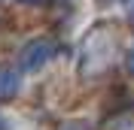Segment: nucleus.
Wrapping results in <instances>:
<instances>
[{"mask_svg":"<svg viewBox=\"0 0 134 130\" xmlns=\"http://www.w3.org/2000/svg\"><path fill=\"white\" fill-rule=\"evenodd\" d=\"M113 49H116V36L107 27H94L82 42V76H98L113 64Z\"/></svg>","mask_w":134,"mask_h":130,"instance_id":"nucleus-1","label":"nucleus"},{"mask_svg":"<svg viewBox=\"0 0 134 130\" xmlns=\"http://www.w3.org/2000/svg\"><path fill=\"white\" fill-rule=\"evenodd\" d=\"M52 55H55V42L52 40H46V36L31 40L21 49V67L25 70H40V67H46L52 61Z\"/></svg>","mask_w":134,"mask_h":130,"instance_id":"nucleus-2","label":"nucleus"},{"mask_svg":"<svg viewBox=\"0 0 134 130\" xmlns=\"http://www.w3.org/2000/svg\"><path fill=\"white\" fill-rule=\"evenodd\" d=\"M18 91H21V76H18V70L9 67V64H0V103L12 100Z\"/></svg>","mask_w":134,"mask_h":130,"instance_id":"nucleus-3","label":"nucleus"},{"mask_svg":"<svg viewBox=\"0 0 134 130\" xmlns=\"http://www.w3.org/2000/svg\"><path fill=\"white\" fill-rule=\"evenodd\" d=\"M125 67H128V73H134V49L125 55Z\"/></svg>","mask_w":134,"mask_h":130,"instance_id":"nucleus-4","label":"nucleus"},{"mask_svg":"<svg viewBox=\"0 0 134 130\" xmlns=\"http://www.w3.org/2000/svg\"><path fill=\"white\" fill-rule=\"evenodd\" d=\"M125 12H128V15L134 18V0H125Z\"/></svg>","mask_w":134,"mask_h":130,"instance_id":"nucleus-5","label":"nucleus"},{"mask_svg":"<svg viewBox=\"0 0 134 130\" xmlns=\"http://www.w3.org/2000/svg\"><path fill=\"white\" fill-rule=\"evenodd\" d=\"M61 130H85V127H82V124H76V121H73V124H64Z\"/></svg>","mask_w":134,"mask_h":130,"instance_id":"nucleus-6","label":"nucleus"},{"mask_svg":"<svg viewBox=\"0 0 134 130\" xmlns=\"http://www.w3.org/2000/svg\"><path fill=\"white\" fill-rule=\"evenodd\" d=\"M18 3H31V6H43V3H49V0H18Z\"/></svg>","mask_w":134,"mask_h":130,"instance_id":"nucleus-7","label":"nucleus"},{"mask_svg":"<svg viewBox=\"0 0 134 130\" xmlns=\"http://www.w3.org/2000/svg\"><path fill=\"white\" fill-rule=\"evenodd\" d=\"M0 130H6V121H3V118H0Z\"/></svg>","mask_w":134,"mask_h":130,"instance_id":"nucleus-8","label":"nucleus"}]
</instances>
